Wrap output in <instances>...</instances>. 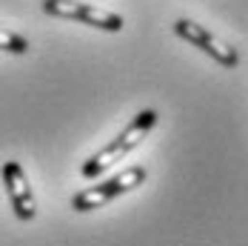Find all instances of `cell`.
Segmentation results:
<instances>
[{"label": "cell", "instance_id": "cell-1", "mask_svg": "<svg viewBox=\"0 0 248 246\" xmlns=\"http://www.w3.org/2000/svg\"><path fill=\"white\" fill-rule=\"evenodd\" d=\"M154 123H157V112H154V109H143V112L128 123V126H125L108 146H103L97 155H92V158L83 163V169H80L83 177H97L103 169H108L111 163H117L120 158H125L131 149H137L140 146V141L149 135V129L154 126Z\"/></svg>", "mask_w": 248, "mask_h": 246}, {"label": "cell", "instance_id": "cell-2", "mask_svg": "<svg viewBox=\"0 0 248 246\" xmlns=\"http://www.w3.org/2000/svg\"><path fill=\"white\" fill-rule=\"evenodd\" d=\"M143 180H146V169H143V166L123 169L120 175H114V177L103 180L100 186H92V189L77 192V195L72 197V209H77V212H92V209H100V206H106L108 200H114L117 195H123V192H131V189L143 186Z\"/></svg>", "mask_w": 248, "mask_h": 246}, {"label": "cell", "instance_id": "cell-3", "mask_svg": "<svg viewBox=\"0 0 248 246\" xmlns=\"http://www.w3.org/2000/svg\"><path fill=\"white\" fill-rule=\"evenodd\" d=\"M43 12L51 18H63V20H80L86 26H94L103 32H120L123 18L117 12H108L103 6L92 3H77V0H43Z\"/></svg>", "mask_w": 248, "mask_h": 246}, {"label": "cell", "instance_id": "cell-4", "mask_svg": "<svg viewBox=\"0 0 248 246\" xmlns=\"http://www.w3.org/2000/svg\"><path fill=\"white\" fill-rule=\"evenodd\" d=\"M174 32L183 37V40H188L191 46H197V49H202L208 57H214L220 66H225V69H234L237 63H240V54H237V49H231L225 40H220L217 35H211L208 29H202L200 23H194V20H177L174 23Z\"/></svg>", "mask_w": 248, "mask_h": 246}, {"label": "cell", "instance_id": "cell-5", "mask_svg": "<svg viewBox=\"0 0 248 246\" xmlns=\"http://www.w3.org/2000/svg\"><path fill=\"white\" fill-rule=\"evenodd\" d=\"M3 183H6V192H9V200H12V209L20 221H31L37 215V203H34V195H31V186L26 180V172L17 160H9L3 163Z\"/></svg>", "mask_w": 248, "mask_h": 246}, {"label": "cell", "instance_id": "cell-6", "mask_svg": "<svg viewBox=\"0 0 248 246\" xmlns=\"http://www.w3.org/2000/svg\"><path fill=\"white\" fill-rule=\"evenodd\" d=\"M0 52H9V54H26L29 52V40L17 32H9V29H0Z\"/></svg>", "mask_w": 248, "mask_h": 246}]
</instances>
